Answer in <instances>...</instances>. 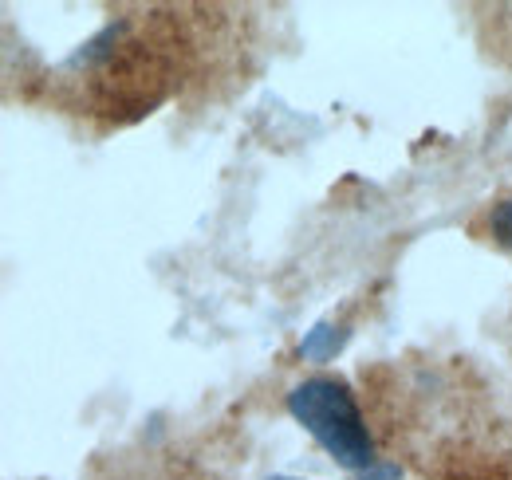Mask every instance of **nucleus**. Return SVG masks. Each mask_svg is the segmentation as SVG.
Listing matches in <instances>:
<instances>
[{"mask_svg":"<svg viewBox=\"0 0 512 480\" xmlns=\"http://www.w3.org/2000/svg\"><path fill=\"white\" fill-rule=\"evenodd\" d=\"M288 414L300 421L343 469H367L375 457L367 421L339 378H308L288 394Z\"/></svg>","mask_w":512,"mask_h":480,"instance_id":"1","label":"nucleus"},{"mask_svg":"<svg viewBox=\"0 0 512 480\" xmlns=\"http://www.w3.org/2000/svg\"><path fill=\"white\" fill-rule=\"evenodd\" d=\"M343 339H347V331L343 327H331V323H316L308 335H304V343H300V355L312 362H323L331 359L339 347H343Z\"/></svg>","mask_w":512,"mask_h":480,"instance_id":"2","label":"nucleus"},{"mask_svg":"<svg viewBox=\"0 0 512 480\" xmlns=\"http://www.w3.org/2000/svg\"><path fill=\"white\" fill-rule=\"evenodd\" d=\"M489 229H493V237L501 240L505 248H512V201L493 205V213H489Z\"/></svg>","mask_w":512,"mask_h":480,"instance_id":"3","label":"nucleus"},{"mask_svg":"<svg viewBox=\"0 0 512 480\" xmlns=\"http://www.w3.org/2000/svg\"><path fill=\"white\" fill-rule=\"evenodd\" d=\"M276 480H288V477H276Z\"/></svg>","mask_w":512,"mask_h":480,"instance_id":"4","label":"nucleus"}]
</instances>
